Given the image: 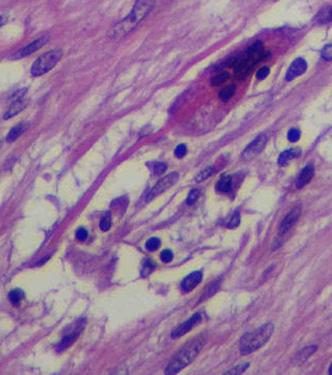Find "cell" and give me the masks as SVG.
<instances>
[{"label":"cell","instance_id":"1","mask_svg":"<svg viewBox=\"0 0 332 375\" xmlns=\"http://www.w3.org/2000/svg\"><path fill=\"white\" fill-rule=\"evenodd\" d=\"M156 0H136L130 13L108 31L107 36L112 40H121L134 31L140 22L153 10Z\"/></svg>","mask_w":332,"mask_h":375},{"label":"cell","instance_id":"2","mask_svg":"<svg viewBox=\"0 0 332 375\" xmlns=\"http://www.w3.org/2000/svg\"><path fill=\"white\" fill-rule=\"evenodd\" d=\"M204 345V340L200 337L188 342L182 349L178 351L177 354L170 360L169 364L165 368L166 374H175L182 369L187 367L199 354Z\"/></svg>","mask_w":332,"mask_h":375},{"label":"cell","instance_id":"3","mask_svg":"<svg viewBox=\"0 0 332 375\" xmlns=\"http://www.w3.org/2000/svg\"><path fill=\"white\" fill-rule=\"evenodd\" d=\"M275 331V325L271 323L265 324L264 326L244 334L240 342V352L243 356L250 354L266 344L271 338Z\"/></svg>","mask_w":332,"mask_h":375},{"label":"cell","instance_id":"4","mask_svg":"<svg viewBox=\"0 0 332 375\" xmlns=\"http://www.w3.org/2000/svg\"><path fill=\"white\" fill-rule=\"evenodd\" d=\"M62 55H63V52L60 49L51 50L47 53L42 54L40 57L37 58V60L32 65V69H31L32 76L39 77V76H42L44 74H47L48 72H50L59 62Z\"/></svg>","mask_w":332,"mask_h":375},{"label":"cell","instance_id":"5","mask_svg":"<svg viewBox=\"0 0 332 375\" xmlns=\"http://www.w3.org/2000/svg\"><path fill=\"white\" fill-rule=\"evenodd\" d=\"M178 180H179L178 172H170L167 175L163 176L162 179H160L156 184H154V186L146 194V198H145L146 202L153 200L154 198L160 195L165 190L169 189L172 185H174L177 182H178Z\"/></svg>","mask_w":332,"mask_h":375},{"label":"cell","instance_id":"6","mask_svg":"<svg viewBox=\"0 0 332 375\" xmlns=\"http://www.w3.org/2000/svg\"><path fill=\"white\" fill-rule=\"evenodd\" d=\"M267 143L266 136L261 135L257 137L242 153V159L244 161H250L253 158H256L258 154L262 152V150L265 148V145Z\"/></svg>","mask_w":332,"mask_h":375},{"label":"cell","instance_id":"7","mask_svg":"<svg viewBox=\"0 0 332 375\" xmlns=\"http://www.w3.org/2000/svg\"><path fill=\"white\" fill-rule=\"evenodd\" d=\"M26 92H27V88H22V90H20L19 92L15 93V95L12 98L13 102L4 116L5 120H8V119L14 117L27 106V101L24 99Z\"/></svg>","mask_w":332,"mask_h":375},{"label":"cell","instance_id":"8","mask_svg":"<svg viewBox=\"0 0 332 375\" xmlns=\"http://www.w3.org/2000/svg\"><path fill=\"white\" fill-rule=\"evenodd\" d=\"M202 320V313L201 312H196L190 319H188L186 322L182 323L181 325H179L172 332H171V338L172 339H179L181 337H183L184 334H186L187 332L194 327L197 326L199 323L201 322Z\"/></svg>","mask_w":332,"mask_h":375},{"label":"cell","instance_id":"9","mask_svg":"<svg viewBox=\"0 0 332 375\" xmlns=\"http://www.w3.org/2000/svg\"><path fill=\"white\" fill-rule=\"evenodd\" d=\"M49 36H41L39 38H37L36 40H34L33 42H31L29 46L25 47L24 49H21L20 51H18V53L15 55V58H24L27 56L32 55L33 53H35L36 51L40 50L42 47H44L47 44V42L49 41Z\"/></svg>","mask_w":332,"mask_h":375},{"label":"cell","instance_id":"10","mask_svg":"<svg viewBox=\"0 0 332 375\" xmlns=\"http://www.w3.org/2000/svg\"><path fill=\"white\" fill-rule=\"evenodd\" d=\"M301 211H302V207L297 206L284 218L283 222L281 223V226H280V234L281 235L285 234L297 223V221L299 220V218L301 215Z\"/></svg>","mask_w":332,"mask_h":375},{"label":"cell","instance_id":"11","mask_svg":"<svg viewBox=\"0 0 332 375\" xmlns=\"http://www.w3.org/2000/svg\"><path fill=\"white\" fill-rule=\"evenodd\" d=\"M306 70H307V63H306V61L304 59H302V58L296 59L291 63L288 72H287V74H286V80L287 81L294 80L295 78L303 75L306 72Z\"/></svg>","mask_w":332,"mask_h":375},{"label":"cell","instance_id":"12","mask_svg":"<svg viewBox=\"0 0 332 375\" xmlns=\"http://www.w3.org/2000/svg\"><path fill=\"white\" fill-rule=\"evenodd\" d=\"M202 281V272L201 271H194L190 274H188L181 284L182 290L184 292H190L191 290H193L196 287L201 283Z\"/></svg>","mask_w":332,"mask_h":375},{"label":"cell","instance_id":"13","mask_svg":"<svg viewBox=\"0 0 332 375\" xmlns=\"http://www.w3.org/2000/svg\"><path fill=\"white\" fill-rule=\"evenodd\" d=\"M314 174H315V167H314V165L308 164L307 166H305L303 168L302 172L300 173L298 180H297V183H296L297 187L298 188H302L305 185H307L309 182L311 181V179L314 178Z\"/></svg>","mask_w":332,"mask_h":375},{"label":"cell","instance_id":"14","mask_svg":"<svg viewBox=\"0 0 332 375\" xmlns=\"http://www.w3.org/2000/svg\"><path fill=\"white\" fill-rule=\"evenodd\" d=\"M81 330H82L81 328H78V330H74L73 332L63 337L61 342L58 345V351H63L65 349H68L69 347H71L76 342V340L79 338Z\"/></svg>","mask_w":332,"mask_h":375},{"label":"cell","instance_id":"15","mask_svg":"<svg viewBox=\"0 0 332 375\" xmlns=\"http://www.w3.org/2000/svg\"><path fill=\"white\" fill-rule=\"evenodd\" d=\"M301 154V150L297 149V148H291L288 150H284L283 152H281V154L279 156L278 159V164L280 166H285L289 163L290 160H292L294 158L299 157Z\"/></svg>","mask_w":332,"mask_h":375},{"label":"cell","instance_id":"16","mask_svg":"<svg viewBox=\"0 0 332 375\" xmlns=\"http://www.w3.org/2000/svg\"><path fill=\"white\" fill-rule=\"evenodd\" d=\"M317 350H318V346L317 345H310V346L303 348L300 352H298V354H297V362L299 364L305 363L309 358H310L314 354V353Z\"/></svg>","mask_w":332,"mask_h":375},{"label":"cell","instance_id":"17","mask_svg":"<svg viewBox=\"0 0 332 375\" xmlns=\"http://www.w3.org/2000/svg\"><path fill=\"white\" fill-rule=\"evenodd\" d=\"M217 190L219 192L222 193H226L229 192L232 188V178L230 175H226V176H222L218 183H217Z\"/></svg>","mask_w":332,"mask_h":375},{"label":"cell","instance_id":"18","mask_svg":"<svg viewBox=\"0 0 332 375\" xmlns=\"http://www.w3.org/2000/svg\"><path fill=\"white\" fill-rule=\"evenodd\" d=\"M316 21L320 25L328 24V22L332 21V6L327 7L319 12V14L316 17Z\"/></svg>","mask_w":332,"mask_h":375},{"label":"cell","instance_id":"19","mask_svg":"<svg viewBox=\"0 0 332 375\" xmlns=\"http://www.w3.org/2000/svg\"><path fill=\"white\" fill-rule=\"evenodd\" d=\"M235 92H236V85H233V84L227 85V86L223 87L222 90L220 91L219 98L222 101L226 102V101H228L229 99L232 98V96L235 95Z\"/></svg>","mask_w":332,"mask_h":375},{"label":"cell","instance_id":"20","mask_svg":"<svg viewBox=\"0 0 332 375\" xmlns=\"http://www.w3.org/2000/svg\"><path fill=\"white\" fill-rule=\"evenodd\" d=\"M25 130V125L24 124H18V125H16V126H14L11 130H10V132H9V134H8V137H7V142H9V143H12V142H14L21 134H22V131H24Z\"/></svg>","mask_w":332,"mask_h":375},{"label":"cell","instance_id":"21","mask_svg":"<svg viewBox=\"0 0 332 375\" xmlns=\"http://www.w3.org/2000/svg\"><path fill=\"white\" fill-rule=\"evenodd\" d=\"M25 298V292L21 289H14L9 293V301L14 306H18Z\"/></svg>","mask_w":332,"mask_h":375},{"label":"cell","instance_id":"22","mask_svg":"<svg viewBox=\"0 0 332 375\" xmlns=\"http://www.w3.org/2000/svg\"><path fill=\"white\" fill-rule=\"evenodd\" d=\"M112 214L110 212H106L100 220V228L102 231H107L112 227Z\"/></svg>","mask_w":332,"mask_h":375},{"label":"cell","instance_id":"23","mask_svg":"<svg viewBox=\"0 0 332 375\" xmlns=\"http://www.w3.org/2000/svg\"><path fill=\"white\" fill-rule=\"evenodd\" d=\"M229 78V74L228 73H221L219 75H216L211 78L210 80V84L211 86H219L221 84L225 83Z\"/></svg>","mask_w":332,"mask_h":375},{"label":"cell","instance_id":"24","mask_svg":"<svg viewBox=\"0 0 332 375\" xmlns=\"http://www.w3.org/2000/svg\"><path fill=\"white\" fill-rule=\"evenodd\" d=\"M213 173V168L212 167H208V168H205L203 170H201L200 172H199L197 175H196V182L197 183H200V182H203L204 180H206L207 178H209V176Z\"/></svg>","mask_w":332,"mask_h":375},{"label":"cell","instance_id":"25","mask_svg":"<svg viewBox=\"0 0 332 375\" xmlns=\"http://www.w3.org/2000/svg\"><path fill=\"white\" fill-rule=\"evenodd\" d=\"M161 246V241L158 238H151L146 242V249L149 251H156Z\"/></svg>","mask_w":332,"mask_h":375},{"label":"cell","instance_id":"26","mask_svg":"<svg viewBox=\"0 0 332 375\" xmlns=\"http://www.w3.org/2000/svg\"><path fill=\"white\" fill-rule=\"evenodd\" d=\"M249 367V363H244V364H240L236 367H233L232 369H229L228 371H226L224 374H242L244 371H246V369Z\"/></svg>","mask_w":332,"mask_h":375},{"label":"cell","instance_id":"27","mask_svg":"<svg viewBox=\"0 0 332 375\" xmlns=\"http://www.w3.org/2000/svg\"><path fill=\"white\" fill-rule=\"evenodd\" d=\"M240 222H241V216H240V213L239 212H235L231 218L228 220V222L226 223V227L228 228H236L240 225Z\"/></svg>","mask_w":332,"mask_h":375},{"label":"cell","instance_id":"28","mask_svg":"<svg viewBox=\"0 0 332 375\" xmlns=\"http://www.w3.org/2000/svg\"><path fill=\"white\" fill-rule=\"evenodd\" d=\"M154 267H156V264H154L151 260H146L144 265H143V270H142V275L146 277L148 273H150Z\"/></svg>","mask_w":332,"mask_h":375},{"label":"cell","instance_id":"29","mask_svg":"<svg viewBox=\"0 0 332 375\" xmlns=\"http://www.w3.org/2000/svg\"><path fill=\"white\" fill-rule=\"evenodd\" d=\"M300 137H301V132L299 129L297 128H291L289 131H288V135H287V138H288V140L292 143L297 142L300 140Z\"/></svg>","mask_w":332,"mask_h":375},{"label":"cell","instance_id":"30","mask_svg":"<svg viewBox=\"0 0 332 375\" xmlns=\"http://www.w3.org/2000/svg\"><path fill=\"white\" fill-rule=\"evenodd\" d=\"M322 58L326 61L332 60V44H327L322 50Z\"/></svg>","mask_w":332,"mask_h":375},{"label":"cell","instance_id":"31","mask_svg":"<svg viewBox=\"0 0 332 375\" xmlns=\"http://www.w3.org/2000/svg\"><path fill=\"white\" fill-rule=\"evenodd\" d=\"M186 152H187V147H186V145H185V144H179L178 146L175 147V149H174V156H175L177 158L181 159V158L185 157Z\"/></svg>","mask_w":332,"mask_h":375},{"label":"cell","instance_id":"32","mask_svg":"<svg viewBox=\"0 0 332 375\" xmlns=\"http://www.w3.org/2000/svg\"><path fill=\"white\" fill-rule=\"evenodd\" d=\"M199 195H200V191H199V189H197V188L192 189V190L189 192L188 196H187L186 203H187L188 205H192V204H193V203L198 200Z\"/></svg>","mask_w":332,"mask_h":375},{"label":"cell","instance_id":"33","mask_svg":"<svg viewBox=\"0 0 332 375\" xmlns=\"http://www.w3.org/2000/svg\"><path fill=\"white\" fill-rule=\"evenodd\" d=\"M167 169V165L163 162H158L153 165V173L156 175H159V174H162L163 172H165V170Z\"/></svg>","mask_w":332,"mask_h":375},{"label":"cell","instance_id":"34","mask_svg":"<svg viewBox=\"0 0 332 375\" xmlns=\"http://www.w3.org/2000/svg\"><path fill=\"white\" fill-rule=\"evenodd\" d=\"M270 73V69L268 68V66H263V68H261L258 72H257V78L259 80H263L266 78Z\"/></svg>","mask_w":332,"mask_h":375},{"label":"cell","instance_id":"35","mask_svg":"<svg viewBox=\"0 0 332 375\" xmlns=\"http://www.w3.org/2000/svg\"><path fill=\"white\" fill-rule=\"evenodd\" d=\"M172 259H173V253H172L171 250L166 249V250H163L161 252V260H162V262L169 263V262L172 261Z\"/></svg>","mask_w":332,"mask_h":375},{"label":"cell","instance_id":"36","mask_svg":"<svg viewBox=\"0 0 332 375\" xmlns=\"http://www.w3.org/2000/svg\"><path fill=\"white\" fill-rule=\"evenodd\" d=\"M87 235H88V232L85 228H79L76 232V238L80 242H84L87 239Z\"/></svg>","mask_w":332,"mask_h":375},{"label":"cell","instance_id":"37","mask_svg":"<svg viewBox=\"0 0 332 375\" xmlns=\"http://www.w3.org/2000/svg\"><path fill=\"white\" fill-rule=\"evenodd\" d=\"M262 48H263V43H262L261 41H257V42H255V43L252 44V46L248 49V53H249V54H252V53L259 52V51H261V50H262Z\"/></svg>","mask_w":332,"mask_h":375},{"label":"cell","instance_id":"38","mask_svg":"<svg viewBox=\"0 0 332 375\" xmlns=\"http://www.w3.org/2000/svg\"><path fill=\"white\" fill-rule=\"evenodd\" d=\"M8 20V16L7 15H0V28H2Z\"/></svg>","mask_w":332,"mask_h":375},{"label":"cell","instance_id":"39","mask_svg":"<svg viewBox=\"0 0 332 375\" xmlns=\"http://www.w3.org/2000/svg\"><path fill=\"white\" fill-rule=\"evenodd\" d=\"M329 374H332V363H331V365L329 367Z\"/></svg>","mask_w":332,"mask_h":375},{"label":"cell","instance_id":"40","mask_svg":"<svg viewBox=\"0 0 332 375\" xmlns=\"http://www.w3.org/2000/svg\"><path fill=\"white\" fill-rule=\"evenodd\" d=\"M0 145H2V141H0Z\"/></svg>","mask_w":332,"mask_h":375}]
</instances>
